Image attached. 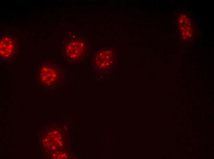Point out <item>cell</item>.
Here are the masks:
<instances>
[{"label":"cell","instance_id":"cell-3","mask_svg":"<svg viewBox=\"0 0 214 159\" xmlns=\"http://www.w3.org/2000/svg\"><path fill=\"white\" fill-rule=\"evenodd\" d=\"M113 60L112 52L105 50L101 51L96 55L93 63L95 66L100 69H105L111 64Z\"/></svg>","mask_w":214,"mask_h":159},{"label":"cell","instance_id":"cell-5","mask_svg":"<svg viewBox=\"0 0 214 159\" xmlns=\"http://www.w3.org/2000/svg\"><path fill=\"white\" fill-rule=\"evenodd\" d=\"M178 26L182 38L187 39L192 35V29L190 20L185 15H180L178 19Z\"/></svg>","mask_w":214,"mask_h":159},{"label":"cell","instance_id":"cell-4","mask_svg":"<svg viewBox=\"0 0 214 159\" xmlns=\"http://www.w3.org/2000/svg\"><path fill=\"white\" fill-rule=\"evenodd\" d=\"M15 39L10 35H4L0 38V55L5 58L12 55L15 48Z\"/></svg>","mask_w":214,"mask_h":159},{"label":"cell","instance_id":"cell-2","mask_svg":"<svg viewBox=\"0 0 214 159\" xmlns=\"http://www.w3.org/2000/svg\"><path fill=\"white\" fill-rule=\"evenodd\" d=\"M40 75L42 81L47 84H53L56 82L58 76L57 68L50 65H44L42 66Z\"/></svg>","mask_w":214,"mask_h":159},{"label":"cell","instance_id":"cell-1","mask_svg":"<svg viewBox=\"0 0 214 159\" xmlns=\"http://www.w3.org/2000/svg\"><path fill=\"white\" fill-rule=\"evenodd\" d=\"M88 48L87 43L83 39L78 37L71 38L66 43L65 55L70 61L78 62L86 55Z\"/></svg>","mask_w":214,"mask_h":159}]
</instances>
